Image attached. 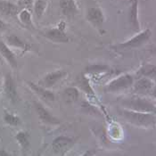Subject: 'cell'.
Instances as JSON below:
<instances>
[{
    "mask_svg": "<svg viewBox=\"0 0 156 156\" xmlns=\"http://www.w3.org/2000/svg\"><path fill=\"white\" fill-rule=\"evenodd\" d=\"M5 28H6V25H5V23L0 20V32L4 31V30H5Z\"/></svg>",
    "mask_w": 156,
    "mask_h": 156,
    "instance_id": "83f0119b",
    "label": "cell"
},
{
    "mask_svg": "<svg viewBox=\"0 0 156 156\" xmlns=\"http://www.w3.org/2000/svg\"><path fill=\"white\" fill-rule=\"evenodd\" d=\"M120 112L129 123L138 127L148 128L155 124V115L151 112H139L131 110H122Z\"/></svg>",
    "mask_w": 156,
    "mask_h": 156,
    "instance_id": "6da1fadb",
    "label": "cell"
},
{
    "mask_svg": "<svg viewBox=\"0 0 156 156\" xmlns=\"http://www.w3.org/2000/svg\"><path fill=\"white\" fill-rule=\"evenodd\" d=\"M59 5L62 14L67 17H72L78 12L75 0H60Z\"/></svg>",
    "mask_w": 156,
    "mask_h": 156,
    "instance_id": "4fadbf2b",
    "label": "cell"
},
{
    "mask_svg": "<svg viewBox=\"0 0 156 156\" xmlns=\"http://www.w3.org/2000/svg\"><path fill=\"white\" fill-rule=\"evenodd\" d=\"M134 80L131 75L124 74L120 77L116 78L115 80H112L107 86L105 90L107 92L114 93V92H120L121 90H124L130 86H132Z\"/></svg>",
    "mask_w": 156,
    "mask_h": 156,
    "instance_id": "3957f363",
    "label": "cell"
},
{
    "mask_svg": "<svg viewBox=\"0 0 156 156\" xmlns=\"http://www.w3.org/2000/svg\"><path fill=\"white\" fill-rule=\"evenodd\" d=\"M15 138L18 144L21 145L23 149H27L30 146V135L27 132L21 131V132L17 133V135L15 136Z\"/></svg>",
    "mask_w": 156,
    "mask_h": 156,
    "instance_id": "2e32d148",
    "label": "cell"
},
{
    "mask_svg": "<svg viewBox=\"0 0 156 156\" xmlns=\"http://www.w3.org/2000/svg\"><path fill=\"white\" fill-rule=\"evenodd\" d=\"M95 154H96V150L90 149V150L86 151L81 156H95Z\"/></svg>",
    "mask_w": 156,
    "mask_h": 156,
    "instance_id": "4316f807",
    "label": "cell"
},
{
    "mask_svg": "<svg viewBox=\"0 0 156 156\" xmlns=\"http://www.w3.org/2000/svg\"><path fill=\"white\" fill-rule=\"evenodd\" d=\"M134 90L137 94H149L154 90V85L149 78L139 79L134 86Z\"/></svg>",
    "mask_w": 156,
    "mask_h": 156,
    "instance_id": "8fae6325",
    "label": "cell"
},
{
    "mask_svg": "<svg viewBox=\"0 0 156 156\" xmlns=\"http://www.w3.org/2000/svg\"><path fill=\"white\" fill-rule=\"evenodd\" d=\"M87 19L91 24L99 27L105 22V15L102 10L98 7H90L87 12Z\"/></svg>",
    "mask_w": 156,
    "mask_h": 156,
    "instance_id": "30bf717a",
    "label": "cell"
},
{
    "mask_svg": "<svg viewBox=\"0 0 156 156\" xmlns=\"http://www.w3.org/2000/svg\"><path fill=\"white\" fill-rule=\"evenodd\" d=\"M18 17L19 20L25 25L29 26V27H33L32 24V20H31V13L29 11V9L24 8L22 11L18 12Z\"/></svg>",
    "mask_w": 156,
    "mask_h": 156,
    "instance_id": "e0dca14e",
    "label": "cell"
},
{
    "mask_svg": "<svg viewBox=\"0 0 156 156\" xmlns=\"http://www.w3.org/2000/svg\"><path fill=\"white\" fill-rule=\"evenodd\" d=\"M73 144L72 138L68 136H61L56 137L52 143V150L56 154H64L66 151H68Z\"/></svg>",
    "mask_w": 156,
    "mask_h": 156,
    "instance_id": "8992f818",
    "label": "cell"
},
{
    "mask_svg": "<svg viewBox=\"0 0 156 156\" xmlns=\"http://www.w3.org/2000/svg\"><path fill=\"white\" fill-rule=\"evenodd\" d=\"M0 156H11L4 149H0Z\"/></svg>",
    "mask_w": 156,
    "mask_h": 156,
    "instance_id": "f1b7e54d",
    "label": "cell"
},
{
    "mask_svg": "<svg viewBox=\"0 0 156 156\" xmlns=\"http://www.w3.org/2000/svg\"><path fill=\"white\" fill-rule=\"evenodd\" d=\"M122 105L131 111L139 112H154L155 106L147 99H144L139 96H133L131 98L125 99L122 102Z\"/></svg>",
    "mask_w": 156,
    "mask_h": 156,
    "instance_id": "7a4b0ae2",
    "label": "cell"
},
{
    "mask_svg": "<svg viewBox=\"0 0 156 156\" xmlns=\"http://www.w3.org/2000/svg\"><path fill=\"white\" fill-rule=\"evenodd\" d=\"M65 26L66 24L64 23V22H61L58 27L47 30L44 33V36L54 42L67 43L69 41V37L67 36V34L64 31Z\"/></svg>",
    "mask_w": 156,
    "mask_h": 156,
    "instance_id": "5b68a950",
    "label": "cell"
},
{
    "mask_svg": "<svg viewBox=\"0 0 156 156\" xmlns=\"http://www.w3.org/2000/svg\"><path fill=\"white\" fill-rule=\"evenodd\" d=\"M7 42L10 46H12L14 48L27 49V45L16 35H10V36L7 37Z\"/></svg>",
    "mask_w": 156,
    "mask_h": 156,
    "instance_id": "44dd1931",
    "label": "cell"
},
{
    "mask_svg": "<svg viewBox=\"0 0 156 156\" xmlns=\"http://www.w3.org/2000/svg\"><path fill=\"white\" fill-rule=\"evenodd\" d=\"M42 152H43V149H40V150L38 151V153L37 154L36 156H42Z\"/></svg>",
    "mask_w": 156,
    "mask_h": 156,
    "instance_id": "f546056e",
    "label": "cell"
},
{
    "mask_svg": "<svg viewBox=\"0 0 156 156\" xmlns=\"http://www.w3.org/2000/svg\"><path fill=\"white\" fill-rule=\"evenodd\" d=\"M34 106L37 111V113L39 117V119L45 123L51 124V125H57L60 123L59 120H57L55 116H53L47 109L45 108L42 105L39 103L34 102Z\"/></svg>",
    "mask_w": 156,
    "mask_h": 156,
    "instance_id": "9c48e42d",
    "label": "cell"
},
{
    "mask_svg": "<svg viewBox=\"0 0 156 156\" xmlns=\"http://www.w3.org/2000/svg\"><path fill=\"white\" fill-rule=\"evenodd\" d=\"M29 87L31 88V90L33 92H35L37 96L40 98H42L45 101H54L55 100V95L53 94V92H51L50 90H48V88L43 87L42 86L36 85L32 82H28Z\"/></svg>",
    "mask_w": 156,
    "mask_h": 156,
    "instance_id": "7c38bea8",
    "label": "cell"
},
{
    "mask_svg": "<svg viewBox=\"0 0 156 156\" xmlns=\"http://www.w3.org/2000/svg\"><path fill=\"white\" fill-rule=\"evenodd\" d=\"M151 35H152L151 30L149 29H146L144 31H141L137 35L133 37L132 38H130L129 40L118 45L116 48H120V49H129V48L130 49V48H138V47L144 44L150 38Z\"/></svg>",
    "mask_w": 156,
    "mask_h": 156,
    "instance_id": "277c9868",
    "label": "cell"
},
{
    "mask_svg": "<svg viewBox=\"0 0 156 156\" xmlns=\"http://www.w3.org/2000/svg\"><path fill=\"white\" fill-rule=\"evenodd\" d=\"M4 120L5 121V123L11 125V126H17L20 124L21 120L18 116L16 115H13L12 113H5V116H4Z\"/></svg>",
    "mask_w": 156,
    "mask_h": 156,
    "instance_id": "603a6c76",
    "label": "cell"
},
{
    "mask_svg": "<svg viewBox=\"0 0 156 156\" xmlns=\"http://www.w3.org/2000/svg\"><path fill=\"white\" fill-rule=\"evenodd\" d=\"M4 91L6 97L12 102L16 103L18 100V94L16 89V85L10 74H6L4 81Z\"/></svg>",
    "mask_w": 156,
    "mask_h": 156,
    "instance_id": "52a82bcc",
    "label": "cell"
},
{
    "mask_svg": "<svg viewBox=\"0 0 156 156\" xmlns=\"http://www.w3.org/2000/svg\"><path fill=\"white\" fill-rule=\"evenodd\" d=\"M19 2L21 5L26 6V9H28L29 7H31L33 4V0H19Z\"/></svg>",
    "mask_w": 156,
    "mask_h": 156,
    "instance_id": "484cf974",
    "label": "cell"
},
{
    "mask_svg": "<svg viewBox=\"0 0 156 156\" xmlns=\"http://www.w3.org/2000/svg\"><path fill=\"white\" fill-rule=\"evenodd\" d=\"M80 85L81 88L84 90L86 93L90 94V95H92V96H95L94 91L92 90L90 85L88 83V80H87L85 77H83V76H82V77L80 78Z\"/></svg>",
    "mask_w": 156,
    "mask_h": 156,
    "instance_id": "cb8c5ba5",
    "label": "cell"
},
{
    "mask_svg": "<svg viewBox=\"0 0 156 156\" xmlns=\"http://www.w3.org/2000/svg\"><path fill=\"white\" fill-rule=\"evenodd\" d=\"M0 55H2L3 58H5V61L9 63V65L12 68L17 67V61L15 58L14 54L10 50V48L6 46L5 42L0 40Z\"/></svg>",
    "mask_w": 156,
    "mask_h": 156,
    "instance_id": "5bb4252c",
    "label": "cell"
},
{
    "mask_svg": "<svg viewBox=\"0 0 156 156\" xmlns=\"http://www.w3.org/2000/svg\"><path fill=\"white\" fill-rule=\"evenodd\" d=\"M63 95L68 102H76L80 97V92L76 87H68L64 90Z\"/></svg>",
    "mask_w": 156,
    "mask_h": 156,
    "instance_id": "d6986e66",
    "label": "cell"
},
{
    "mask_svg": "<svg viewBox=\"0 0 156 156\" xmlns=\"http://www.w3.org/2000/svg\"><path fill=\"white\" fill-rule=\"evenodd\" d=\"M66 76H67V72L64 71H55V72H50L43 78L40 83L43 87H46L48 89L49 87H54L58 81H60L62 79H63Z\"/></svg>",
    "mask_w": 156,
    "mask_h": 156,
    "instance_id": "ba28073f",
    "label": "cell"
},
{
    "mask_svg": "<svg viewBox=\"0 0 156 156\" xmlns=\"http://www.w3.org/2000/svg\"><path fill=\"white\" fill-rule=\"evenodd\" d=\"M48 7V2L46 0H37L34 4V12L37 18H41Z\"/></svg>",
    "mask_w": 156,
    "mask_h": 156,
    "instance_id": "ac0fdd59",
    "label": "cell"
},
{
    "mask_svg": "<svg viewBox=\"0 0 156 156\" xmlns=\"http://www.w3.org/2000/svg\"><path fill=\"white\" fill-rule=\"evenodd\" d=\"M19 12L20 11H19L18 6H16L11 2H9L7 0L0 1V13H2L3 15L15 16L18 14Z\"/></svg>",
    "mask_w": 156,
    "mask_h": 156,
    "instance_id": "9a60e30c",
    "label": "cell"
},
{
    "mask_svg": "<svg viewBox=\"0 0 156 156\" xmlns=\"http://www.w3.org/2000/svg\"><path fill=\"white\" fill-rule=\"evenodd\" d=\"M108 70V67L104 65V64H96V65H91L87 68L88 72L91 73H99V72H105Z\"/></svg>",
    "mask_w": 156,
    "mask_h": 156,
    "instance_id": "d4e9b609",
    "label": "cell"
},
{
    "mask_svg": "<svg viewBox=\"0 0 156 156\" xmlns=\"http://www.w3.org/2000/svg\"><path fill=\"white\" fill-rule=\"evenodd\" d=\"M137 1H133L132 6L130 9V14H129V19L130 23L136 29H139V23H138V18H137Z\"/></svg>",
    "mask_w": 156,
    "mask_h": 156,
    "instance_id": "ffe728a7",
    "label": "cell"
},
{
    "mask_svg": "<svg viewBox=\"0 0 156 156\" xmlns=\"http://www.w3.org/2000/svg\"><path fill=\"white\" fill-rule=\"evenodd\" d=\"M131 1H132V2H133V1H137V0H131Z\"/></svg>",
    "mask_w": 156,
    "mask_h": 156,
    "instance_id": "4dcf8cb0",
    "label": "cell"
},
{
    "mask_svg": "<svg viewBox=\"0 0 156 156\" xmlns=\"http://www.w3.org/2000/svg\"><path fill=\"white\" fill-rule=\"evenodd\" d=\"M156 69L154 65H144L139 71V74L145 78H155Z\"/></svg>",
    "mask_w": 156,
    "mask_h": 156,
    "instance_id": "7402d4cb",
    "label": "cell"
}]
</instances>
